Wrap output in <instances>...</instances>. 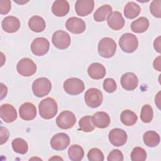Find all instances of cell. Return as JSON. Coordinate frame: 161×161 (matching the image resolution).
Segmentation results:
<instances>
[{"label":"cell","instance_id":"1","mask_svg":"<svg viewBox=\"0 0 161 161\" xmlns=\"http://www.w3.org/2000/svg\"><path fill=\"white\" fill-rule=\"evenodd\" d=\"M40 115L44 119L53 118L57 113L58 106L56 101L52 97H47L40 101L38 105Z\"/></svg>","mask_w":161,"mask_h":161},{"label":"cell","instance_id":"2","mask_svg":"<svg viewBox=\"0 0 161 161\" xmlns=\"http://www.w3.org/2000/svg\"><path fill=\"white\" fill-rule=\"evenodd\" d=\"M99 54L104 58L112 57L116 50V43L114 40L109 37L102 38L97 45Z\"/></svg>","mask_w":161,"mask_h":161},{"label":"cell","instance_id":"3","mask_svg":"<svg viewBox=\"0 0 161 161\" xmlns=\"http://www.w3.org/2000/svg\"><path fill=\"white\" fill-rule=\"evenodd\" d=\"M119 45L123 52L131 53L137 49L138 40L136 36L133 34L126 33L119 38Z\"/></svg>","mask_w":161,"mask_h":161},{"label":"cell","instance_id":"4","mask_svg":"<svg viewBox=\"0 0 161 161\" xmlns=\"http://www.w3.org/2000/svg\"><path fill=\"white\" fill-rule=\"evenodd\" d=\"M52 89V83L46 77H40L36 79L32 84V91L38 97H42L48 94Z\"/></svg>","mask_w":161,"mask_h":161},{"label":"cell","instance_id":"5","mask_svg":"<svg viewBox=\"0 0 161 161\" xmlns=\"http://www.w3.org/2000/svg\"><path fill=\"white\" fill-rule=\"evenodd\" d=\"M103 96L100 90L96 88H90L86 91L84 94L86 104L91 108L99 107L103 103Z\"/></svg>","mask_w":161,"mask_h":161},{"label":"cell","instance_id":"6","mask_svg":"<svg viewBox=\"0 0 161 161\" xmlns=\"http://www.w3.org/2000/svg\"><path fill=\"white\" fill-rule=\"evenodd\" d=\"M65 91L70 95H77L82 92L85 86L83 81L79 78L72 77L67 79L64 82Z\"/></svg>","mask_w":161,"mask_h":161},{"label":"cell","instance_id":"7","mask_svg":"<svg viewBox=\"0 0 161 161\" xmlns=\"http://www.w3.org/2000/svg\"><path fill=\"white\" fill-rule=\"evenodd\" d=\"M16 70L19 74L24 77L33 75L36 71V65L29 58H23L17 64Z\"/></svg>","mask_w":161,"mask_h":161},{"label":"cell","instance_id":"8","mask_svg":"<svg viewBox=\"0 0 161 161\" xmlns=\"http://www.w3.org/2000/svg\"><path fill=\"white\" fill-rule=\"evenodd\" d=\"M76 122L75 114L70 111L61 112L56 118V123L58 128L67 130L72 128Z\"/></svg>","mask_w":161,"mask_h":161},{"label":"cell","instance_id":"9","mask_svg":"<svg viewBox=\"0 0 161 161\" xmlns=\"http://www.w3.org/2000/svg\"><path fill=\"white\" fill-rule=\"evenodd\" d=\"M52 41L56 48L60 50H64L70 46L71 39L68 33L63 30H58L53 34Z\"/></svg>","mask_w":161,"mask_h":161},{"label":"cell","instance_id":"10","mask_svg":"<svg viewBox=\"0 0 161 161\" xmlns=\"http://www.w3.org/2000/svg\"><path fill=\"white\" fill-rule=\"evenodd\" d=\"M50 43L43 37H38L33 40L31 44V50L36 56H43L49 50Z\"/></svg>","mask_w":161,"mask_h":161},{"label":"cell","instance_id":"11","mask_svg":"<svg viewBox=\"0 0 161 161\" xmlns=\"http://www.w3.org/2000/svg\"><path fill=\"white\" fill-rule=\"evenodd\" d=\"M108 138L113 146L121 147L126 143L128 136L126 131L123 130L121 128H114L109 131Z\"/></svg>","mask_w":161,"mask_h":161},{"label":"cell","instance_id":"12","mask_svg":"<svg viewBox=\"0 0 161 161\" xmlns=\"http://www.w3.org/2000/svg\"><path fill=\"white\" fill-rule=\"evenodd\" d=\"M70 143V138L65 133H58L52 136L50 140V145L53 150H63Z\"/></svg>","mask_w":161,"mask_h":161},{"label":"cell","instance_id":"13","mask_svg":"<svg viewBox=\"0 0 161 161\" xmlns=\"http://www.w3.org/2000/svg\"><path fill=\"white\" fill-rule=\"evenodd\" d=\"M65 26L68 31L74 34H80L86 30V25L85 22L77 17H71L69 18L66 23Z\"/></svg>","mask_w":161,"mask_h":161},{"label":"cell","instance_id":"14","mask_svg":"<svg viewBox=\"0 0 161 161\" xmlns=\"http://www.w3.org/2000/svg\"><path fill=\"white\" fill-rule=\"evenodd\" d=\"M94 7L93 0H77L75 2V9L77 14L80 16H85L89 14Z\"/></svg>","mask_w":161,"mask_h":161},{"label":"cell","instance_id":"15","mask_svg":"<svg viewBox=\"0 0 161 161\" xmlns=\"http://www.w3.org/2000/svg\"><path fill=\"white\" fill-rule=\"evenodd\" d=\"M19 114L21 119L25 121L33 119L36 116V108L31 103H24L19 108Z\"/></svg>","mask_w":161,"mask_h":161},{"label":"cell","instance_id":"16","mask_svg":"<svg viewBox=\"0 0 161 161\" xmlns=\"http://www.w3.org/2000/svg\"><path fill=\"white\" fill-rule=\"evenodd\" d=\"M120 82L124 89L126 91H133L138 86V79L134 73L126 72L121 76Z\"/></svg>","mask_w":161,"mask_h":161},{"label":"cell","instance_id":"17","mask_svg":"<svg viewBox=\"0 0 161 161\" xmlns=\"http://www.w3.org/2000/svg\"><path fill=\"white\" fill-rule=\"evenodd\" d=\"M0 116L6 123H11L17 118L16 109L10 104H4L0 108Z\"/></svg>","mask_w":161,"mask_h":161},{"label":"cell","instance_id":"18","mask_svg":"<svg viewBox=\"0 0 161 161\" xmlns=\"http://www.w3.org/2000/svg\"><path fill=\"white\" fill-rule=\"evenodd\" d=\"M107 23L109 28L114 30H119L123 28L125 19L119 11L112 12L107 18Z\"/></svg>","mask_w":161,"mask_h":161},{"label":"cell","instance_id":"19","mask_svg":"<svg viewBox=\"0 0 161 161\" xmlns=\"http://www.w3.org/2000/svg\"><path fill=\"white\" fill-rule=\"evenodd\" d=\"M1 26L4 31L7 33H12L17 31L20 27L19 19L13 16L5 17L1 23Z\"/></svg>","mask_w":161,"mask_h":161},{"label":"cell","instance_id":"20","mask_svg":"<svg viewBox=\"0 0 161 161\" xmlns=\"http://www.w3.org/2000/svg\"><path fill=\"white\" fill-rule=\"evenodd\" d=\"M69 4L65 0L55 1L52 6V11L53 14L58 17L65 16L69 13Z\"/></svg>","mask_w":161,"mask_h":161},{"label":"cell","instance_id":"21","mask_svg":"<svg viewBox=\"0 0 161 161\" xmlns=\"http://www.w3.org/2000/svg\"><path fill=\"white\" fill-rule=\"evenodd\" d=\"M92 123L99 128H107L110 123V117L108 113L103 111L97 112L92 116Z\"/></svg>","mask_w":161,"mask_h":161},{"label":"cell","instance_id":"22","mask_svg":"<svg viewBox=\"0 0 161 161\" xmlns=\"http://www.w3.org/2000/svg\"><path fill=\"white\" fill-rule=\"evenodd\" d=\"M87 73L89 77L93 79H101L106 75V69L101 64L95 62L89 66Z\"/></svg>","mask_w":161,"mask_h":161},{"label":"cell","instance_id":"23","mask_svg":"<svg viewBox=\"0 0 161 161\" xmlns=\"http://www.w3.org/2000/svg\"><path fill=\"white\" fill-rule=\"evenodd\" d=\"M28 25L31 30L37 33L43 31L46 27L44 19L40 16H33L31 17L28 21Z\"/></svg>","mask_w":161,"mask_h":161},{"label":"cell","instance_id":"24","mask_svg":"<svg viewBox=\"0 0 161 161\" xmlns=\"http://www.w3.org/2000/svg\"><path fill=\"white\" fill-rule=\"evenodd\" d=\"M149 27V21L145 17H140L131 24V30L136 33L145 32Z\"/></svg>","mask_w":161,"mask_h":161},{"label":"cell","instance_id":"25","mask_svg":"<svg viewBox=\"0 0 161 161\" xmlns=\"http://www.w3.org/2000/svg\"><path fill=\"white\" fill-rule=\"evenodd\" d=\"M141 11L140 6L135 2H128L124 8V15L128 19H134L137 17Z\"/></svg>","mask_w":161,"mask_h":161},{"label":"cell","instance_id":"26","mask_svg":"<svg viewBox=\"0 0 161 161\" xmlns=\"http://www.w3.org/2000/svg\"><path fill=\"white\" fill-rule=\"evenodd\" d=\"M112 13V7L108 4L100 6L94 13V19L96 21L102 22L105 21Z\"/></svg>","mask_w":161,"mask_h":161},{"label":"cell","instance_id":"27","mask_svg":"<svg viewBox=\"0 0 161 161\" xmlns=\"http://www.w3.org/2000/svg\"><path fill=\"white\" fill-rule=\"evenodd\" d=\"M143 140L145 144L149 147H155L160 143V136L154 131H147L143 136Z\"/></svg>","mask_w":161,"mask_h":161},{"label":"cell","instance_id":"28","mask_svg":"<svg viewBox=\"0 0 161 161\" xmlns=\"http://www.w3.org/2000/svg\"><path fill=\"white\" fill-rule=\"evenodd\" d=\"M138 117L136 114L130 109H126L122 111L120 114V120L121 123L126 126H132L137 121Z\"/></svg>","mask_w":161,"mask_h":161},{"label":"cell","instance_id":"29","mask_svg":"<svg viewBox=\"0 0 161 161\" xmlns=\"http://www.w3.org/2000/svg\"><path fill=\"white\" fill-rule=\"evenodd\" d=\"M68 155L69 158L72 161L81 160L84 155V152L80 145H72L68 150Z\"/></svg>","mask_w":161,"mask_h":161},{"label":"cell","instance_id":"30","mask_svg":"<svg viewBox=\"0 0 161 161\" xmlns=\"http://www.w3.org/2000/svg\"><path fill=\"white\" fill-rule=\"evenodd\" d=\"M13 150L20 154H25L28 150L27 142L21 138H16L12 141L11 143Z\"/></svg>","mask_w":161,"mask_h":161},{"label":"cell","instance_id":"31","mask_svg":"<svg viewBox=\"0 0 161 161\" xmlns=\"http://www.w3.org/2000/svg\"><path fill=\"white\" fill-rule=\"evenodd\" d=\"M79 125L80 129L84 132H91L95 128L91 116H85L80 118L79 121Z\"/></svg>","mask_w":161,"mask_h":161},{"label":"cell","instance_id":"32","mask_svg":"<svg viewBox=\"0 0 161 161\" xmlns=\"http://www.w3.org/2000/svg\"><path fill=\"white\" fill-rule=\"evenodd\" d=\"M153 112L152 108L149 104H145L143 106L141 113H140V118L141 120L143 123H150L153 119Z\"/></svg>","mask_w":161,"mask_h":161},{"label":"cell","instance_id":"33","mask_svg":"<svg viewBox=\"0 0 161 161\" xmlns=\"http://www.w3.org/2000/svg\"><path fill=\"white\" fill-rule=\"evenodd\" d=\"M132 161H144L147 158V152L142 147H135L130 155Z\"/></svg>","mask_w":161,"mask_h":161},{"label":"cell","instance_id":"34","mask_svg":"<svg viewBox=\"0 0 161 161\" xmlns=\"http://www.w3.org/2000/svg\"><path fill=\"white\" fill-rule=\"evenodd\" d=\"M87 158L89 161H103L104 159L103 153L97 148H91L87 153Z\"/></svg>","mask_w":161,"mask_h":161},{"label":"cell","instance_id":"35","mask_svg":"<svg viewBox=\"0 0 161 161\" xmlns=\"http://www.w3.org/2000/svg\"><path fill=\"white\" fill-rule=\"evenodd\" d=\"M150 11L153 16L160 18L161 17V1H153L150 6Z\"/></svg>","mask_w":161,"mask_h":161},{"label":"cell","instance_id":"36","mask_svg":"<svg viewBox=\"0 0 161 161\" xmlns=\"http://www.w3.org/2000/svg\"><path fill=\"white\" fill-rule=\"evenodd\" d=\"M103 88L108 93H113L116 89V84L112 78H106L103 82Z\"/></svg>","mask_w":161,"mask_h":161},{"label":"cell","instance_id":"37","mask_svg":"<svg viewBox=\"0 0 161 161\" xmlns=\"http://www.w3.org/2000/svg\"><path fill=\"white\" fill-rule=\"evenodd\" d=\"M124 159L123 153L118 150H113L108 155L107 160L108 161H123Z\"/></svg>","mask_w":161,"mask_h":161},{"label":"cell","instance_id":"38","mask_svg":"<svg viewBox=\"0 0 161 161\" xmlns=\"http://www.w3.org/2000/svg\"><path fill=\"white\" fill-rule=\"evenodd\" d=\"M11 8V1L9 0L0 1V13L1 14H6L9 13Z\"/></svg>","mask_w":161,"mask_h":161},{"label":"cell","instance_id":"39","mask_svg":"<svg viewBox=\"0 0 161 161\" xmlns=\"http://www.w3.org/2000/svg\"><path fill=\"white\" fill-rule=\"evenodd\" d=\"M0 134H1V145H2L7 142L9 138V131L6 128L1 126Z\"/></svg>","mask_w":161,"mask_h":161},{"label":"cell","instance_id":"40","mask_svg":"<svg viewBox=\"0 0 161 161\" xmlns=\"http://www.w3.org/2000/svg\"><path fill=\"white\" fill-rule=\"evenodd\" d=\"M153 67L155 70H158V71H161L160 69V56H158V57H157L153 63Z\"/></svg>","mask_w":161,"mask_h":161},{"label":"cell","instance_id":"41","mask_svg":"<svg viewBox=\"0 0 161 161\" xmlns=\"http://www.w3.org/2000/svg\"><path fill=\"white\" fill-rule=\"evenodd\" d=\"M160 36H158L157 37L155 41H154V43H153V47H154V48L155 49V50H157L158 53L160 52Z\"/></svg>","mask_w":161,"mask_h":161},{"label":"cell","instance_id":"42","mask_svg":"<svg viewBox=\"0 0 161 161\" xmlns=\"http://www.w3.org/2000/svg\"><path fill=\"white\" fill-rule=\"evenodd\" d=\"M1 99H2L3 97H6V96L7 94V92H8V89L5 85H4L3 83H1Z\"/></svg>","mask_w":161,"mask_h":161}]
</instances>
